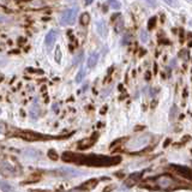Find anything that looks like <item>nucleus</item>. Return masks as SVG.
Returning <instances> with one entry per match:
<instances>
[{"instance_id":"4468645a","label":"nucleus","mask_w":192,"mask_h":192,"mask_svg":"<svg viewBox=\"0 0 192 192\" xmlns=\"http://www.w3.org/2000/svg\"><path fill=\"white\" fill-rule=\"evenodd\" d=\"M165 2H167L169 6H172V7H178L179 6V2L177 0H163Z\"/></svg>"},{"instance_id":"6e6552de","label":"nucleus","mask_w":192,"mask_h":192,"mask_svg":"<svg viewBox=\"0 0 192 192\" xmlns=\"http://www.w3.org/2000/svg\"><path fill=\"white\" fill-rule=\"evenodd\" d=\"M97 60H98V54L97 53H94V54L90 55V58L88 59V67L89 69H93L97 64Z\"/></svg>"},{"instance_id":"ddd939ff","label":"nucleus","mask_w":192,"mask_h":192,"mask_svg":"<svg viewBox=\"0 0 192 192\" xmlns=\"http://www.w3.org/2000/svg\"><path fill=\"white\" fill-rule=\"evenodd\" d=\"M83 77H84V70L81 69V71L78 72V75L76 76V82L81 83V82H82V79H83Z\"/></svg>"},{"instance_id":"2eb2a0df","label":"nucleus","mask_w":192,"mask_h":192,"mask_svg":"<svg viewBox=\"0 0 192 192\" xmlns=\"http://www.w3.org/2000/svg\"><path fill=\"white\" fill-rule=\"evenodd\" d=\"M48 155H49V157L53 159V160L56 159V152H54V150H49L48 151Z\"/></svg>"},{"instance_id":"9b49d317","label":"nucleus","mask_w":192,"mask_h":192,"mask_svg":"<svg viewBox=\"0 0 192 192\" xmlns=\"http://www.w3.org/2000/svg\"><path fill=\"white\" fill-rule=\"evenodd\" d=\"M89 21H90V18H89V14H88V13L82 14V18H81V23H82V24L86 25V24L89 23Z\"/></svg>"},{"instance_id":"4be33fe9","label":"nucleus","mask_w":192,"mask_h":192,"mask_svg":"<svg viewBox=\"0 0 192 192\" xmlns=\"http://www.w3.org/2000/svg\"><path fill=\"white\" fill-rule=\"evenodd\" d=\"M2 132H4V125L0 124V133H2Z\"/></svg>"},{"instance_id":"9d476101","label":"nucleus","mask_w":192,"mask_h":192,"mask_svg":"<svg viewBox=\"0 0 192 192\" xmlns=\"http://www.w3.org/2000/svg\"><path fill=\"white\" fill-rule=\"evenodd\" d=\"M108 4H109L113 9H115V10L120 9V2L118 0H108Z\"/></svg>"},{"instance_id":"f257e3e1","label":"nucleus","mask_w":192,"mask_h":192,"mask_svg":"<svg viewBox=\"0 0 192 192\" xmlns=\"http://www.w3.org/2000/svg\"><path fill=\"white\" fill-rule=\"evenodd\" d=\"M63 160L65 162H75L78 165L91 166V167H110L120 163L121 157L120 156H106V155H81V154H73V152H64Z\"/></svg>"},{"instance_id":"dca6fc26","label":"nucleus","mask_w":192,"mask_h":192,"mask_svg":"<svg viewBox=\"0 0 192 192\" xmlns=\"http://www.w3.org/2000/svg\"><path fill=\"white\" fill-rule=\"evenodd\" d=\"M155 22H156V18H155V17H152L150 21H149V24H148V25H149V28H150V29H151V28H154Z\"/></svg>"},{"instance_id":"f03ea898","label":"nucleus","mask_w":192,"mask_h":192,"mask_svg":"<svg viewBox=\"0 0 192 192\" xmlns=\"http://www.w3.org/2000/svg\"><path fill=\"white\" fill-rule=\"evenodd\" d=\"M150 181H152V187L155 190H161V191L169 192L186 187L181 181H179L178 179H175L171 174H160L157 177L149 178Z\"/></svg>"},{"instance_id":"aec40b11","label":"nucleus","mask_w":192,"mask_h":192,"mask_svg":"<svg viewBox=\"0 0 192 192\" xmlns=\"http://www.w3.org/2000/svg\"><path fill=\"white\" fill-rule=\"evenodd\" d=\"M169 143H171V139L168 138V139L166 140V143H165V145H163V147H168V144H169Z\"/></svg>"},{"instance_id":"412c9836","label":"nucleus","mask_w":192,"mask_h":192,"mask_svg":"<svg viewBox=\"0 0 192 192\" xmlns=\"http://www.w3.org/2000/svg\"><path fill=\"white\" fill-rule=\"evenodd\" d=\"M93 1H94V0H85V4H86V5H90Z\"/></svg>"},{"instance_id":"423d86ee","label":"nucleus","mask_w":192,"mask_h":192,"mask_svg":"<svg viewBox=\"0 0 192 192\" xmlns=\"http://www.w3.org/2000/svg\"><path fill=\"white\" fill-rule=\"evenodd\" d=\"M56 36H58V33H56L55 30H51V31L46 35L44 43H46V46H47V49H48V51H51V49H52V47H53V44H54L55 40H56Z\"/></svg>"},{"instance_id":"39448f33","label":"nucleus","mask_w":192,"mask_h":192,"mask_svg":"<svg viewBox=\"0 0 192 192\" xmlns=\"http://www.w3.org/2000/svg\"><path fill=\"white\" fill-rule=\"evenodd\" d=\"M60 177H65V178H72V177H79L82 175L83 172L76 168H70V167H65V168H60L55 172Z\"/></svg>"},{"instance_id":"5701e85b","label":"nucleus","mask_w":192,"mask_h":192,"mask_svg":"<svg viewBox=\"0 0 192 192\" xmlns=\"http://www.w3.org/2000/svg\"><path fill=\"white\" fill-rule=\"evenodd\" d=\"M191 152H192V150H191Z\"/></svg>"},{"instance_id":"6ab92c4d","label":"nucleus","mask_w":192,"mask_h":192,"mask_svg":"<svg viewBox=\"0 0 192 192\" xmlns=\"http://www.w3.org/2000/svg\"><path fill=\"white\" fill-rule=\"evenodd\" d=\"M56 60H58V61H60V48H59V47H58V48H56Z\"/></svg>"},{"instance_id":"a211bd4d","label":"nucleus","mask_w":192,"mask_h":192,"mask_svg":"<svg viewBox=\"0 0 192 192\" xmlns=\"http://www.w3.org/2000/svg\"><path fill=\"white\" fill-rule=\"evenodd\" d=\"M81 58H82V53L77 55V59H76V60H73V65H77V64H78V61L81 60Z\"/></svg>"},{"instance_id":"f8f14e48","label":"nucleus","mask_w":192,"mask_h":192,"mask_svg":"<svg viewBox=\"0 0 192 192\" xmlns=\"http://www.w3.org/2000/svg\"><path fill=\"white\" fill-rule=\"evenodd\" d=\"M149 40V37H148V34L144 31V30H142L140 31V41L143 42V43H145V42Z\"/></svg>"},{"instance_id":"f3484780","label":"nucleus","mask_w":192,"mask_h":192,"mask_svg":"<svg viewBox=\"0 0 192 192\" xmlns=\"http://www.w3.org/2000/svg\"><path fill=\"white\" fill-rule=\"evenodd\" d=\"M144 1H145V2H148V4H149L150 6H152V7H154V6H156V0H144Z\"/></svg>"},{"instance_id":"7ed1b4c3","label":"nucleus","mask_w":192,"mask_h":192,"mask_svg":"<svg viewBox=\"0 0 192 192\" xmlns=\"http://www.w3.org/2000/svg\"><path fill=\"white\" fill-rule=\"evenodd\" d=\"M78 13V7H71L65 10L60 16V24L61 25H71L75 23Z\"/></svg>"},{"instance_id":"0eeeda50","label":"nucleus","mask_w":192,"mask_h":192,"mask_svg":"<svg viewBox=\"0 0 192 192\" xmlns=\"http://www.w3.org/2000/svg\"><path fill=\"white\" fill-rule=\"evenodd\" d=\"M97 27V33L100 34V36L101 37H107V34H108V29H107V25H106V23H105V21H98L97 22V24H96Z\"/></svg>"},{"instance_id":"20e7f679","label":"nucleus","mask_w":192,"mask_h":192,"mask_svg":"<svg viewBox=\"0 0 192 192\" xmlns=\"http://www.w3.org/2000/svg\"><path fill=\"white\" fill-rule=\"evenodd\" d=\"M169 167H171L174 172H177L179 175H181V177H184L185 179H189V180H191L192 181V169L191 168H189V167L182 166V165H175V163H171Z\"/></svg>"},{"instance_id":"1a4fd4ad","label":"nucleus","mask_w":192,"mask_h":192,"mask_svg":"<svg viewBox=\"0 0 192 192\" xmlns=\"http://www.w3.org/2000/svg\"><path fill=\"white\" fill-rule=\"evenodd\" d=\"M0 189L2 192H12V187L5 181H0Z\"/></svg>"}]
</instances>
